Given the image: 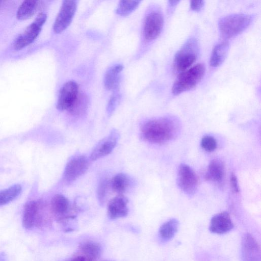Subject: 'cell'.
Returning <instances> with one entry per match:
<instances>
[{"mask_svg":"<svg viewBox=\"0 0 261 261\" xmlns=\"http://www.w3.org/2000/svg\"><path fill=\"white\" fill-rule=\"evenodd\" d=\"M79 249L82 254L96 259L101 254L102 248L100 244L93 241H85L82 243Z\"/></svg>","mask_w":261,"mask_h":261,"instance_id":"21","label":"cell"},{"mask_svg":"<svg viewBox=\"0 0 261 261\" xmlns=\"http://www.w3.org/2000/svg\"><path fill=\"white\" fill-rule=\"evenodd\" d=\"M71 207L68 199L61 194L55 195L50 203V211L55 218L59 222L72 218Z\"/></svg>","mask_w":261,"mask_h":261,"instance_id":"13","label":"cell"},{"mask_svg":"<svg viewBox=\"0 0 261 261\" xmlns=\"http://www.w3.org/2000/svg\"><path fill=\"white\" fill-rule=\"evenodd\" d=\"M199 53L198 43L196 38H189L174 56V69L182 72L190 67L196 60Z\"/></svg>","mask_w":261,"mask_h":261,"instance_id":"4","label":"cell"},{"mask_svg":"<svg viewBox=\"0 0 261 261\" xmlns=\"http://www.w3.org/2000/svg\"><path fill=\"white\" fill-rule=\"evenodd\" d=\"M233 227L229 213L227 212H222L212 218L209 229L213 233L221 234L229 232Z\"/></svg>","mask_w":261,"mask_h":261,"instance_id":"15","label":"cell"},{"mask_svg":"<svg viewBox=\"0 0 261 261\" xmlns=\"http://www.w3.org/2000/svg\"><path fill=\"white\" fill-rule=\"evenodd\" d=\"M128 200L126 197L118 195L110 200L108 204V215L111 219L126 217L128 214Z\"/></svg>","mask_w":261,"mask_h":261,"instance_id":"16","label":"cell"},{"mask_svg":"<svg viewBox=\"0 0 261 261\" xmlns=\"http://www.w3.org/2000/svg\"><path fill=\"white\" fill-rule=\"evenodd\" d=\"M21 191V186L19 184L0 191V206L15 199L20 194Z\"/></svg>","mask_w":261,"mask_h":261,"instance_id":"24","label":"cell"},{"mask_svg":"<svg viewBox=\"0 0 261 261\" xmlns=\"http://www.w3.org/2000/svg\"><path fill=\"white\" fill-rule=\"evenodd\" d=\"M139 1H121L116 9V13L119 15L126 16L133 12L138 6Z\"/></svg>","mask_w":261,"mask_h":261,"instance_id":"26","label":"cell"},{"mask_svg":"<svg viewBox=\"0 0 261 261\" xmlns=\"http://www.w3.org/2000/svg\"><path fill=\"white\" fill-rule=\"evenodd\" d=\"M204 4L203 1H192L190 2V8L192 10L199 11L203 8Z\"/></svg>","mask_w":261,"mask_h":261,"instance_id":"30","label":"cell"},{"mask_svg":"<svg viewBox=\"0 0 261 261\" xmlns=\"http://www.w3.org/2000/svg\"><path fill=\"white\" fill-rule=\"evenodd\" d=\"M69 261H95V260L81 254L74 256Z\"/></svg>","mask_w":261,"mask_h":261,"instance_id":"32","label":"cell"},{"mask_svg":"<svg viewBox=\"0 0 261 261\" xmlns=\"http://www.w3.org/2000/svg\"><path fill=\"white\" fill-rule=\"evenodd\" d=\"M230 184L232 190L234 193H239L240 191L239 186L237 177L234 173H232L230 177Z\"/></svg>","mask_w":261,"mask_h":261,"instance_id":"29","label":"cell"},{"mask_svg":"<svg viewBox=\"0 0 261 261\" xmlns=\"http://www.w3.org/2000/svg\"><path fill=\"white\" fill-rule=\"evenodd\" d=\"M0 261H8V256L5 252H0Z\"/></svg>","mask_w":261,"mask_h":261,"instance_id":"33","label":"cell"},{"mask_svg":"<svg viewBox=\"0 0 261 261\" xmlns=\"http://www.w3.org/2000/svg\"><path fill=\"white\" fill-rule=\"evenodd\" d=\"M229 44L228 41H222L213 49L210 58V65L216 67L222 64L224 61L228 51Z\"/></svg>","mask_w":261,"mask_h":261,"instance_id":"18","label":"cell"},{"mask_svg":"<svg viewBox=\"0 0 261 261\" xmlns=\"http://www.w3.org/2000/svg\"><path fill=\"white\" fill-rule=\"evenodd\" d=\"M119 133L113 130L107 137L99 141L90 155V159L95 161L110 154L114 149L119 139Z\"/></svg>","mask_w":261,"mask_h":261,"instance_id":"12","label":"cell"},{"mask_svg":"<svg viewBox=\"0 0 261 261\" xmlns=\"http://www.w3.org/2000/svg\"><path fill=\"white\" fill-rule=\"evenodd\" d=\"M79 86L74 81L66 82L60 89L57 103V108L60 111L69 110L78 95Z\"/></svg>","mask_w":261,"mask_h":261,"instance_id":"10","label":"cell"},{"mask_svg":"<svg viewBox=\"0 0 261 261\" xmlns=\"http://www.w3.org/2000/svg\"><path fill=\"white\" fill-rule=\"evenodd\" d=\"M105 261H113V260H105Z\"/></svg>","mask_w":261,"mask_h":261,"instance_id":"34","label":"cell"},{"mask_svg":"<svg viewBox=\"0 0 261 261\" xmlns=\"http://www.w3.org/2000/svg\"><path fill=\"white\" fill-rule=\"evenodd\" d=\"M177 182L184 192L192 195L197 189L198 179L194 170L188 165L182 164L178 169Z\"/></svg>","mask_w":261,"mask_h":261,"instance_id":"8","label":"cell"},{"mask_svg":"<svg viewBox=\"0 0 261 261\" xmlns=\"http://www.w3.org/2000/svg\"><path fill=\"white\" fill-rule=\"evenodd\" d=\"M46 18L45 13H40L33 22L28 26L16 39L14 43V49L20 50L31 44L39 34Z\"/></svg>","mask_w":261,"mask_h":261,"instance_id":"6","label":"cell"},{"mask_svg":"<svg viewBox=\"0 0 261 261\" xmlns=\"http://www.w3.org/2000/svg\"><path fill=\"white\" fill-rule=\"evenodd\" d=\"M241 252L243 261H260L259 246L249 233L243 237Z\"/></svg>","mask_w":261,"mask_h":261,"instance_id":"14","label":"cell"},{"mask_svg":"<svg viewBox=\"0 0 261 261\" xmlns=\"http://www.w3.org/2000/svg\"><path fill=\"white\" fill-rule=\"evenodd\" d=\"M225 176V167L223 162L219 159L212 160L205 173L204 177L208 181L220 183Z\"/></svg>","mask_w":261,"mask_h":261,"instance_id":"17","label":"cell"},{"mask_svg":"<svg viewBox=\"0 0 261 261\" xmlns=\"http://www.w3.org/2000/svg\"><path fill=\"white\" fill-rule=\"evenodd\" d=\"M179 226L178 221L171 219L163 223L160 228L159 235L163 241L172 239L177 232Z\"/></svg>","mask_w":261,"mask_h":261,"instance_id":"20","label":"cell"},{"mask_svg":"<svg viewBox=\"0 0 261 261\" xmlns=\"http://www.w3.org/2000/svg\"><path fill=\"white\" fill-rule=\"evenodd\" d=\"M89 165V161L84 155H77L72 158L65 167L64 179L68 182L74 181L87 171Z\"/></svg>","mask_w":261,"mask_h":261,"instance_id":"11","label":"cell"},{"mask_svg":"<svg viewBox=\"0 0 261 261\" xmlns=\"http://www.w3.org/2000/svg\"><path fill=\"white\" fill-rule=\"evenodd\" d=\"M110 186H111L110 181L107 179H105L100 182L98 189L97 194L99 201L101 203H103L105 201Z\"/></svg>","mask_w":261,"mask_h":261,"instance_id":"28","label":"cell"},{"mask_svg":"<svg viewBox=\"0 0 261 261\" xmlns=\"http://www.w3.org/2000/svg\"><path fill=\"white\" fill-rule=\"evenodd\" d=\"M179 130L178 121L170 117L149 120L141 128L143 138L154 144H162L173 139L178 135Z\"/></svg>","mask_w":261,"mask_h":261,"instance_id":"1","label":"cell"},{"mask_svg":"<svg viewBox=\"0 0 261 261\" xmlns=\"http://www.w3.org/2000/svg\"><path fill=\"white\" fill-rule=\"evenodd\" d=\"M76 2L64 1L55 19L53 30L56 33H60L70 24L76 10Z\"/></svg>","mask_w":261,"mask_h":261,"instance_id":"9","label":"cell"},{"mask_svg":"<svg viewBox=\"0 0 261 261\" xmlns=\"http://www.w3.org/2000/svg\"><path fill=\"white\" fill-rule=\"evenodd\" d=\"M252 16L245 13H233L221 17L218 27L226 38L234 37L245 30L251 23Z\"/></svg>","mask_w":261,"mask_h":261,"instance_id":"2","label":"cell"},{"mask_svg":"<svg viewBox=\"0 0 261 261\" xmlns=\"http://www.w3.org/2000/svg\"><path fill=\"white\" fill-rule=\"evenodd\" d=\"M205 70L204 65L198 63L181 72L173 84L172 93L178 95L194 88L202 79Z\"/></svg>","mask_w":261,"mask_h":261,"instance_id":"3","label":"cell"},{"mask_svg":"<svg viewBox=\"0 0 261 261\" xmlns=\"http://www.w3.org/2000/svg\"><path fill=\"white\" fill-rule=\"evenodd\" d=\"M123 67L118 64L113 66L107 71L104 78V84L108 90H114L118 86L120 80V74Z\"/></svg>","mask_w":261,"mask_h":261,"instance_id":"19","label":"cell"},{"mask_svg":"<svg viewBox=\"0 0 261 261\" xmlns=\"http://www.w3.org/2000/svg\"><path fill=\"white\" fill-rule=\"evenodd\" d=\"M202 148L207 152H212L215 150L217 146L215 139L211 136H205L202 137L201 141Z\"/></svg>","mask_w":261,"mask_h":261,"instance_id":"27","label":"cell"},{"mask_svg":"<svg viewBox=\"0 0 261 261\" xmlns=\"http://www.w3.org/2000/svg\"><path fill=\"white\" fill-rule=\"evenodd\" d=\"M38 6L36 1L28 0L22 2L19 7L16 17L19 20H26L30 18L35 13Z\"/></svg>","mask_w":261,"mask_h":261,"instance_id":"22","label":"cell"},{"mask_svg":"<svg viewBox=\"0 0 261 261\" xmlns=\"http://www.w3.org/2000/svg\"><path fill=\"white\" fill-rule=\"evenodd\" d=\"M130 184V180L124 174L119 173L114 176L110 181L111 189L118 194H122L127 190Z\"/></svg>","mask_w":261,"mask_h":261,"instance_id":"23","label":"cell"},{"mask_svg":"<svg viewBox=\"0 0 261 261\" xmlns=\"http://www.w3.org/2000/svg\"><path fill=\"white\" fill-rule=\"evenodd\" d=\"M164 25V17L159 9L150 11L146 15L144 24L143 34L147 40L155 39L161 33Z\"/></svg>","mask_w":261,"mask_h":261,"instance_id":"7","label":"cell"},{"mask_svg":"<svg viewBox=\"0 0 261 261\" xmlns=\"http://www.w3.org/2000/svg\"><path fill=\"white\" fill-rule=\"evenodd\" d=\"M88 99L85 94H79L75 101L68 111L74 115H81L87 110Z\"/></svg>","mask_w":261,"mask_h":261,"instance_id":"25","label":"cell"},{"mask_svg":"<svg viewBox=\"0 0 261 261\" xmlns=\"http://www.w3.org/2000/svg\"><path fill=\"white\" fill-rule=\"evenodd\" d=\"M118 95H114L111 98L108 106V112L109 113H111L114 110L118 99Z\"/></svg>","mask_w":261,"mask_h":261,"instance_id":"31","label":"cell"},{"mask_svg":"<svg viewBox=\"0 0 261 261\" xmlns=\"http://www.w3.org/2000/svg\"><path fill=\"white\" fill-rule=\"evenodd\" d=\"M47 218V208L45 203L41 201L32 200L24 205L22 225L27 229L43 225Z\"/></svg>","mask_w":261,"mask_h":261,"instance_id":"5","label":"cell"}]
</instances>
